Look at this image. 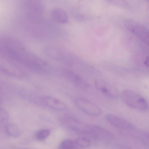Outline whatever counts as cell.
Segmentation results:
<instances>
[{
  "label": "cell",
  "instance_id": "6da1fadb",
  "mask_svg": "<svg viewBox=\"0 0 149 149\" xmlns=\"http://www.w3.org/2000/svg\"><path fill=\"white\" fill-rule=\"evenodd\" d=\"M0 52L5 60L31 71L41 74L47 73L48 71L47 62L13 38L1 37Z\"/></svg>",
  "mask_w": 149,
  "mask_h": 149
},
{
  "label": "cell",
  "instance_id": "7a4b0ae2",
  "mask_svg": "<svg viewBox=\"0 0 149 149\" xmlns=\"http://www.w3.org/2000/svg\"><path fill=\"white\" fill-rule=\"evenodd\" d=\"M123 101L127 106L132 108L141 110L147 109L148 104L142 96L132 91L126 89L120 95Z\"/></svg>",
  "mask_w": 149,
  "mask_h": 149
},
{
  "label": "cell",
  "instance_id": "3957f363",
  "mask_svg": "<svg viewBox=\"0 0 149 149\" xmlns=\"http://www.w3.org/2000/svg\"><path fill=\"white\" fill-rule=\"evenodd\" d=\"M126 28L144 42L149 46V30L136 22L126 20L124 23Z\"/></svg>",
  "mask_w": 149,
  "mask_h": 149
},
{
  "label": "cell",
  "instance_id": "277c9868",
  "mask_svg": "<svg viewBox=\"0 0 149 149\" xmlns=\"http://www.w3.org/2000/svg\"><path fill=\"white\" fill-rule=\"evenodd\" d=\"M76 105L87 114L93 116H98L102 113L101 109L92 102L82 98H77L75 100Z\"/></svg>",
  "mask_w": 149,
  "mask_h": 149
},
{
  "label": "cell",
  "instance_id": "5b68a950",
  "mask_svg": "<svg viewBox=\"0 0 149 149\" xmlns=\"http://www.w3.org/2000/svg\"><path fill=\"white\" fill-rule=\"evenodd\" d=\"M95 85L97 89L106 96L113 99H116L118 97V90L111 84L98 80L96 81Z\"/></svg>",
  "mask_w": 149,
  "mask_h": 149
},
{
  "label": "cell",
  "instance_id": "8992f818",
  "mask_svg": "<svg viewBox=\"0 0 149 149\" xmlns=\"http://www.w3.org/2000/svg\"><path fill=\"white\" fill-rule=\"evenodd\" d=\"M93 138L101 141H109L114 139V136L109 131L101 127L91 125L89 134Z\"/></svg>",
  "mask_w": 149,
  "mask_h": 149
},
{
  "label": "cell",
  "instance_id": "52a82bcc",
  "mask_svg": "<svg viewBox=\"0 0 149 149\" xmlns=\"http://www.w3.org/2000/svg\"><path fill=\"white\" fill-rule=\"evenodd\" d=\"M65 122L68 126L74 131L80 134L88 135L91 125L70 117L65 118Z\"/></svg>",
  "mask_w": 149,
  "mask_h": 149
},
{
  "label": "cell",
  "instance_id": "ba28073f",
  "mask_svg": "<svg viewBox=\"0 0 149 149\" xmlns=\"http://www.w3.org/2000/svg\"><path fill=\"white\" fill-rule=\"evenodd\" d=\"M106 118L110 124L117 128L126 130H132L134 128L130 122L116 115L109 114L106 115Z\"/></svg>",
  "mask_w": 149,
  "mask_h": 149
},
{
  "label": "cell",
  "instance_id": "9c48e42d",
  "mask_svg": "<svg viewBox=\"0 0 149 149\" xmlns=\"http://www.w3.org/2000/svg\"><path fill=\"white\" fill-rule=\"evenodd\" d=\"M64 73L66 78L74 85L82 88L88 86V85L85 80L73 71L68 70H64Z\"/></svg>",
  "mask_w": 149,
  "mask_h": 149
},
{
  "label": "cell",
  "instance_id": "30bf717a",
  "mask_svg": "<svg viewBox=\"0 0 149 149\" xmlns=\"http://www.w3.org/2000/svg\"><path fill=\"white\" fill-rule=\"evenodd\" d=\"M42 101L45 105L55 110L63 111L65 110L67 108L64 102L54 97H45L42 98Z\"/></svg>",
  "mask_w": 149,
  "mask_h": 149
},
{
  "label": "cell",
  "instance_id": "8fae6325",
  "mask_svg": "<svg viewBox=\"0 0 149 149\" xmlns=\"http://www.w3.org/2000/svg\"><path fill=\"white\" fill-rule=\"evenodd\" d=\"M52 16L55 21L60 24H65L68 21L67 14L61 9H57L53 10L52 13Z\"/></svg>",
  "mask_w": 149,
  "mask_h": 149
},
{
  "label": "cell",
  "instance_id": "7c38bea8",
  "mask_svg": "<svg viewBox=\"0 0 149 149\" xmlns=\"http://www.w3.org/2000/svg\"><path fill=\"white\" fill-rule=\"evenodd\" d=\"M5 130L8 134L13 137H18L21 135L20 128L14 123H11L7 124L5 126Z\"/></svg>",
  "mask_w": 149,
  "mask_h": 149
},
{
  "label": "cell",
  "instance_id": "4fadbf2b",
  "mask_svg": "<svg viewBox=\"0 0 149 149\" xmlns=\"http://www.w3.org/2000/svg\"><path fill=\"white\" fill-rule=\"evenodd\" d=\"M61 149H73L78 148L75 140L68 139L63 141L61 144Z\"/></svg>",
  "mask_w": 149,
  "mask_h": 149
},
{
  "label": "cell",
  "instance_id": "5bb4252c",
  "mask_svg": "<svg viewBox=\"0 0 149 149\" xmlns=\"http://www.w3.org/2000/svg\"><path fill=\"white\" fill-rule=\"evenodd\" d=\"M51 131L49 129L41 130L36 133V137L39 141H43L46 139L49 136Z\"/></svg>",
  "mask_w": 149,
  "mask_h": 149
},
{
  "label": "cell",
  "instance_id": "9a60e30c",
  "mask_svg": "<svg viewBox=\"0 0 149 149\" xmlns=\"http://www.w3.org/2000/svg\"><path fill=\"white\" fill-rule=\"evenodd\" d=\"M75 141L78 148H86L89 147L91 144L89 140L85 137H79L76 139Z\"/></svg>",
  "mask_w": 149,
  "mask_h": 149
},
{
  "label": "cell",
  "instance_id": "2e32d148",
  "mask_svg": "<svg viewBox=\"0 0 149 149\" xmlns=\"http://www.w3.org/2000/svg\"><path fill=\"white\" fill-rule=\"evenodd\" d=\"M112 4L121 7H124L125 5V0H105Z\"/></svg>",
  "mask_w": 149,
  "mask_h": 149
},
{
  "label": "cell",
  "instance_id": "e0dca14e",
  "mask_svg": "<svg viewBox=\"0 0 149 149\" xmlns=\"http://www.w3.org/2000/svg\"><path fill=\"white\" fill-rule=\"evenodd\" d=\"M0 119L1 123L6 122L8 119V116L6 112L2 109L0 110Z\"/></svg>",
  "mask_w": 149,
  "mask_h": 149
},
{
  "label": "cell",
  "instance_id": "ac0fdd59",
  "mask_svg": "<svg viewBox=\"0 0 149 149\" xmlns=\"http://www.w3.org/2000/svg\"><path fill=\"white\" fill-rule=\"evenodd\" d=\"M144 64L146 66L149 67V57H146L144 62Z\"/></svg>",
  "mask_w": 149,
  "mask_h": 149
},
{
  "label": "cell",
  "instance_id": "d6986e66",
  "mask_svg": "<svg viewBox=\"0 0 149 149\" xmlns=\"http://www.w3.org/2000/svg\"><path fill=\"white\" fill-rule=\"evenodd\" d=\"M146 137L149 140V134H148L146 135Z\"/></svg>",
  "mask_w": 149,
  "mask_h": 149
},
{
  "label": "cell",
  "instance_id": "ffe728a7",
  "mask_svg": "<svg viewBox=\"0 0 149 149\" xmlns=\"http://www.w3.org/2000/svg\"><path fill=\"white\" fill-rule=\"evenodd\" d=\"M148 0L149 1V0Z\"/></svg>",
  "mask_w": 149,
  "mask_h": 149
}]
</instances>
